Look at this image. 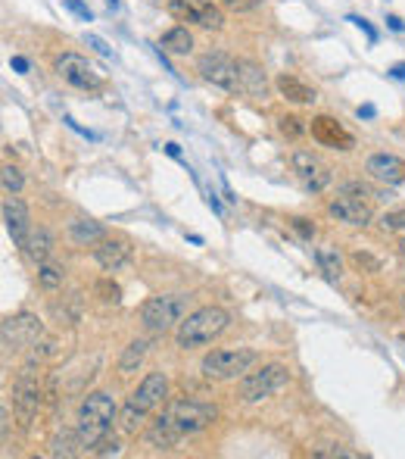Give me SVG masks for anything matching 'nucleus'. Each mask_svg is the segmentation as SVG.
I'll list each match as a JSON object with an SVG mask.
<instances>
[{
	"mask_svg": "<svg viewBox=\"0 0 405 459\" xmlns=\"http://www.w3.org/2000/svg\"><path fill=\"white\" fill-rule=\"evenodd\" d=\"M215 416H218V410L212 403L190 400V397L168 400L166 406H162V412H156V419L147 425L144 444L153 447V450H172V447H178L184 438L200 434L202 428H209V425L215 422Z\"/></svg>",
	"mask_w": 405,
	"mask_h": 459,
	"instance_id": "nucleus-1",
	"label": "nucleus"
},
{
	"mask_svg": "<svg viewBox=\"0 0 405 459\" xmlns=\"http://www.w3.org/2000/svg\"><path fill=\"white\" fill-rule=\"evenodd\" d=\"M168 397V378L166 372H150L144 382L138 384V390H131V397L125 400V406L119 410V428L125 434H138L147 419L159 410Z\"/></svg>",
	"mask_w": 405,
	"mask_h": 459,
	"instance_id": "nucleus-2",
	"label": "nucleus"
},
{
	"mask_svg": "<svg viewBox=\"0 0 405 459\" xmlns=\"http://www.w3.org/2000/svg\"><path fill=\"white\" fill-rule=\"evenodd\" d=\"M231 325V312L222 306H200V310L187 312L181 319V325L175 328V344L181 350H196L212 340H218Z\"/></svg>",
	"mask_w": 405,
	"mask_h": 459,
	"instance_id": "nucleus-3",
	"label": "nucleus"
},
{
	"mask_svg": "<svg viewBox=\"0 0 405 459\" xmlns=\"http://www.w3.org/2000/svg\"><path fill=\"white\" fill-rule=\"evenodd\" d=\"M119 419V410H116V400H112L106 390H94V394H88L81 400V406H78V434H81V444L91 450L94 444H100V441L109 434L112 422Z\"/></svg>",
	"mask_w": 405,
	"mask_h": 459,
	"instance_id": "nucleus-4",
	"label": "nucleus"
},
{
	"mask_svg": "<svg viewBox=\"0 0 405 459\" xmlns=\"http://www.w3.org/2000/svg\"><path fill=\"white\" fill-rule=\"evenodd\" d=\"M187 306H190L187 294H156L140 303L138 310L140 325L147 328L150 334H166L181 325V319L187 316Z\"/></svg>",
	"mask_w": 405,
	"mask_h": 459,
	"instance_id": "nucleus-5",
	"label": "nucleus"
},
{
	"mask_svg": "<svg viewBox=\"0 0 405 459\" xmlns=\"http://www.w3.org/2000/svg\"><path fill=\"white\" fill-rule=\"evenodd\" d=\"M287 382H290V369L284 362H265L256 372H246L237 382V400H244V403L268 400L280 388H287Z\"/></svg>",
	"mask_w": 405,
	"mask_h": 459,
	"instance_id": "nucleus-6",
	"label": "nucleus"
},
{
	"mask_svg": "<svg viewBox=\"0 0 405 459\" xmlns=\"http://www.w3.org/2000/svg\"><path fill=\"white\" fill-rule=\"evenodd\" d=\"M256 360V350H209L200 362V372L206 382H234L244 378Z\"/></svg>",
	"mask_w": 405,
	"mask_h": 459,
	"instance_id": "nucleus-7",
	"label": "nucleus"
},
{
	"mask_svg": "<svg viewBox=\"0 0 405 459\" xmlns=\"http://www.w3.org/2000/svg\"><path fill=\"white\" fill-rule=\"evenodd\" d=\"M166 10L172 19L187 22V25H200L206 32L224 29V7L215 3V0H166Z\"/></svg>",
	"mask_w": 405,
	"mask_h": 459,
	"instance_id": "nucleus-8",
	"label": "nucleus"
},
{
	"mask_svg": "<svg viewBox=\"0 0 405 459\" xmlns=\"http://www.w3.org/2000/svg\"><path fill=\"white\" fill-rule=\"evenodd\" d=\"M35 366H38L35 360H28L25 366L19 369V375H16V382H13V410H16V416H19L22 425H28L38 416L41 400H44V390H41V382H38Z\"/></svg>",
	"mask_w": 405,
	"mask_h": 459,
	"instance_id": "nucleus-9",
	"label": "nucleus"
},
{
	"mask_svg": "<svg viewBox=\"0 0 405 459\" xmlns=\"http://www.w3.org/2000/svg\"><path fill=\"white\" fill-rule=\"evenodd\" d=\"M196 72L202 82L222 88V91H240V63L222 50H209L196 60Z\"/></svg>",
	"mask_w": 405,
	"mask_h": 459,
	"instance_id": "nucleus-10",
	"label": "nucleus"
},
{
	"mask_svg": "<svg viewBox=\"0 0 405 459\" xmlns=\"http://www.w3.org/2000/svg\"><path fill=\"white\" fill-rule=\"evenodd\" d=\"M56 75L63 78L75 91H100L103 88V72L81 53H63L56 57Z\"/></svg>",
	"mask_w": 405,
	"mask_h": 459,
	"instance_id": "nucleus-11",
	"label": "nucleus"
},
{
	"mask_svg": "<svg viewBox=\"0 0 405 459\" xmlns=\"http://www.w3.org/2000/svg\"><path fill=\"white\" fill-rule=\"evenodd\" d=\"M0 334H3L7 350H25V347H35L44 338V322L38 316H31V312H16V316H10L3 322Z\"/></svg>",
	"mask_w": 405,
	"mask_h": 459,
	"instance_id": "nucleus-12",
	"label": "nucleus"
},
{
	"mask_svg": "<svg viewBox=\"0 0 405 459\" xmlns=\"http://www.w3.org/2000/svg\"><path fill=\"white\" fill-rule=\"evenodd\" d=\"M290 166H293L296 178L302 182V188L312 194H322L330 184V178H334L330 169L312 153V150H293V153H290Z\"/></svg>",
	"mask_w": 405,
	"mask_h": 459,
	"instance_id": "nucleus-13",
	"label": "nucleus"
},
{
	"mask_svg": "<svg viewBox=\"0 0 405 459\" xmlns=\"http://www.w3.org/2000/svg\"><path fill=\"white\" fill-rule=\"evenodd\" d=\"M328 212L334 216L337 222L352 228H365L371 219H374V210L365 197H352V194H337L334 200L328 203Z\"/></svg>",
	"mask_w": 405,
	"mask_h": 459,
	"instance_id": "nucleus-14",
	"label": "nucleus"
},
{
	"mask_svg": "<svg viewBox=\"0 0 405 459\" xmlns=\"http://www.w3.org/2000/svg\"><path fill=\"white\" fill-rule=\"evenodd\" d=\"M131 256H134V247L131 240L125 238H109L106 234L100 244H94V260H97V266L103 272H122L131 262Z\"/></svg>",
	"mask_w": 405,
	"mask_h": 459,
	"instance_id": "nucleus-15",
	"label": "nucleus"
},
{
	"mask_svg": "<svg viewBox=\"0 0 405 459\" xmlns=\"http://www.w3.org/2000/svg\"><path fill=\"white\" fill-rule=\"evenodd\" d=\"M312 138L322 147H330V150H352L356 147V138H352L334 116H312V125H309Z\"/></svg>",
	"mask_w": 405,
	"mask_h": 459,
	"instance_id": "nucleus-16",
	"label": "nucleus"
},
{
	"mask_svg": "<svg viewBox=\"0 0 405 459\" xmlns=\"http://www.w3.org/2000/svg\"><path fill=\"white\" fill-rule=\"evenodd\" d=\"M3 222H7V232H10V238H13V244L22 250L35 225H31V212H28V206L19 200V194H7V197H3Z\"/></svg>",
	"mask_w": 405,
	"mask_h": 459,
	"instance_id": "nucleus-17",
	"label": "nucleus"
},
{
	"mask_svg": "<svg viewBox=\"0 0 405 459\" xmlns=\"http://www.w3.org/2000/svg\"><path fill=\"white\" fill-rule=\"evenodd\" d=\"M365 172L380 184H402L405 182V160L396 153H371L368 163H365Z\"/></svg>",
	"mask_w": 405,
	"mask_h": 459,
	"instance_id": "nucleus-18",
	"label": "nucleus"
},
{
	"mask_svg": "<svg viewBox=\"0 0 405 459\" xmlns=\"http://www.w3.org/2000/svg\"><path fill=\"white\" fill-rule=\"evenodd\" d=\"M237 63H240V94H250V97H265V91H268L265 72L259 69L256 63H250V60H237Z\"/></svg>",
	"mask_w": 405,
	"mask_h": 459,
	"instance_id": "nucleus-19",
	"label": "nucleus"
},
{
	"mask_svg": "<svg viewBox=\"0 0 405 459\" xmlns=\"http://www.w3.org/2000/svg\"><path fill=\"white\" fill-rule=\"evenodd\" d=\"M22 253L35 262V266H38V262H44V260H50V256H53V234H50L47 228H31V234H28Z\"/></svg>",
	"mask_w": 405,
	"mask_h": 459,
	"instance_id": "nucleus-20",
	"label": "nucleus"
},
{
	"mask_svg": "<svg viewBox=\"0 0 405 459\" xmlns=\"http://www.w3.org/2000/svg\"><path fill=\"white\" fill-rule=\"evenodd\" d=\"M69 238L78 247H94V244H100L106 238V228L94 219H75L69 222Z\"/></svg>",
	"mask_w": 405,
	"mask_h": 459,
	"instance_id": "nucleus-21",
	"label": "nucleus"
},
{
	"mask_svg": "<svg viewBox=\"0 0 405 459\" xmlns=\"http://www.w3.org/2000/svg\"><path fill=\"white\" fill-rule=\"evenodd\" d=\"M150 344H153L150 338H134L119 356V375H134V372H138V369L144 366V360H147V353H150Z\"/></svg>",
	"mask_w": 405,
	"mask_h": 459,
	"instance_id": "nucleus-22",
	"label": "nucleus"
},
{
	"mask_svg": "<svg viewBox=\"0 0 405 459\" xmlns=\"http://www.w3.org/2000/svg\"><path fill=\"white\" fill-rule=\"evenodd\" d=\"M278 91L284 100H290V103H315V88H309L306 82H300L296 75H278Z\"/></svg>",
	"mask_w": 405,
	"mask_h": 459,
	"instance_id": "nucleus-23",
	"label": "nucleus"
},
{
	"mask_svg": "<svg viewBox=\"0 0 405 459\" xmlns=\"http://www.w3.org/2000/svg\"><path fill=\"white\" fill-rule=\"evenodd\" d=\"M159 50L166 53H175V57H187L194 53V35H190L187 25H175V29H168L159 41Z\"/></svg>",
	"mask_w": 405,
	"mask_h": 459,
	"instance_id": "nucleus-24",
	"label": "nucleus"
},
{
	"mask_svg": "<svg viewBox=\"0 0 405 459\" xmlns=\"http://www.w3.org/2000/svg\"><path fill=\"white\" fill-rule=\"evenodd\" d=\"M66 282V266L63 262H56L53 256L44 262H38V284H41L44 290H60Z\"/></svg>",
	"mask_w": 405,
	"mask_h": 459,
	"instance_id": "nucleus-25",
	"label": "nucleus"
},
{
	"mask_svg": "<svg viewBox=\"0 0 405 459\" xmlns=\"http://www.w3.org/2000/svg\"><path fill=\"white\" fill-rule=\"evenodd\" d=\"M81 434H78V428H63L60 434L53 438V444H50V456H78L81 453Z\"/></svg>",
	"mask_w": 405,
	"mask_h": 459,
	"instance_id": "nucleus-26",
	"label": "nucleus"
},
{
	"mask_svg": "<svg viewBox=\"0 0 405 459\" xmlns=\"http://www.w3.org/2000/svg\"><path fill=\"white\" fill-rule=\"evenodd\" d=\"M50 310H53V319H60V325H75L81 319V294H66Z\"/></svg>",
	"mask_w": 405,
	"mask_h": 459,
	"instance_id": "nucleus-27",
	"label": "nucleus"
},
{
	"mask_svg": "<svg viewBox=\"0 0 405 459\" xmlns=\"http://www.w3.org/2000/svg\"><path fill=\"white\" fill-rule=\"evenodd\" d=\"M315 262H318V269H322L330 282H337V278L343 275V260H340V253H337V247H330V244L315 247Z\"/></svg>",
	"mask_w": 405,
	"mask_h": 459,
	"instance_id": "nucleus-28",
	"label": "nucleus"
},
{
	"mask_svg": "<svg viewBox=\"0 0 405 459\" xmlns=\"http://www.w3.org/2000/svg\"><path fill=\"white\" fill-rule=\"evenodd\" d=\"M278 128H280V134H284V138H290V141H296V138H302V134L309 132L306 119H302V116H296V113H284V116H280Z\"/></svg>",
	"mask_w": 405,
	"mask_h": 459,
	"instance_id": "nucleus-29",
	"label": "nucleus"
},
{
	"mask_svg": "<svg viewBox=\"0 0 405 459\" xmlns=\"http://www.w3.org/2000/svg\"><path fill=\"white\" fill-rule=\"evenodd\" d=\"M94 294L103 300V303H119L122 300V288L112 278H100V282H94Z\"/></svg>",
	"mask_w": 405,
	"mask_h": 459,
	"instance_id": "nucleus-30",
	"label": "nucleus"
},
{
	"mask_svg": "<svg viewBox=\"0 0 405 459\" xmlns=\"http://www.w3.org/2000/svg\"><path fill=\"white\" fill-rule=\"evenodd\" d=\"M0 182H3V191L7 194H19L22 191V184H25V178H22L19 166H3V172H0Z\"/></svg>",
	"mask_w": 405,
	"mask_h": 459,
	"instance_id": "nucleus-31",
	"label": "nucleus"
},
{
	"mask_svg": "<svg viewBox=\"0 0 405 459\" xmlns=\"http://www.w3.org/2000/svg\"><path fill=\"white\" fill-rule=\"evenodd\" d=\"M378 225H380V232H387V234L405 232V210H390V212H384Z\"/></svg>",
	"mask_w": 405,
	"mask_h": 459,
	"instance_id": "nucleus-32",
	"label": "nucleus"
},
{
	"mask_svg": "<svg viewBox=\"0 0 405 459\" xmlns=\"http://www.w3.org/2000/svg\"><path fill=\"white\" fill-rule=\"evenodd\" d=\"M56 350H60V340H56V338H47V334H44V338L38 340L35 347H31V360H35V362H44V360H50V356H56Z\"/></svg>",
	"mask_w": 405,
	"mask_h": 459,
	"instance_id": "nucleus-33",
	"label": "nucleus"
},
{
	"mask_svg": "<svg viewBox=\"0 0 405 459\" xmlns=\"http://www.w3.org/2000/svg\"><path fill=\"white\" fill-rule=\"evenodd\" d=\"M337 194H352V197H365V200L380 197V191H374L368 182H346V184H340V191Z\"/></svg>",
	"mask_w": 405,
	"mask_h": 459,
	"instance_id": "nucleus-34",
	"label": "nucleus"
},
{
	"mask_svg": "<svg viewBox=\"0 0 405 459\" xmlns=\"http://www.w3.org/2000/svg\"><path fill=\"white\" fill-rule=\"evenodd\" d=\"M290 228H293L302 240H312L315 232H318V228H315V222L312 219H302V216H293V219H290Z\"/></svg>",
	"mask_w": 405,
	"mask_h": 459,
	"instance_id": "nucleus-35",
	"label": "nucleus"
},
{
	"mask_svg": "<svg viewBox=\"0 0 405 459\" xmlns=\"http://www.w3.org/2000/svg\"><path fill=\"white\" fill-rule=\"evenodd\" d=\"M224 10H231V13H250V10L262 7V0H218Z\"/></svg>",
	"mask_w": 405,
	"mask_h": 459,
	"instance_id": "nucleus-36",
	"label": "nucleus"
},
{
	"mask_svg": "<svg viewBox=\"0 0 405 459\" xmlns=\"http://www.w3.org/2000/svg\"><path fill=\"white\" fill-rule=\"evenodd\" d=\"M312 456H318V459H334V456H340V459H356V453L346 450V447H322V450H312Z\"/></svg>",
	"mask_w": 405,
	"mask_h": 459,
	"instance_id": "nucleus-37",
	"label": "nucleus"
},
{
	"mask_svg": "<svg viewBox=\"0 0 405 459\" xmlns=\"http://www.w3.org/2000/svg\"><path fill=\"white\" fill-rule=\"evenodd\" d=\"M91 453H94V456H116V453H122V444H119V441L103 438L100 444L91 447Z\"/></svg>",
	"mask_w": 405,
	"mask_h": 459,
	"instance_id": "nucleus-38",
	"label": "nucleus"
},
{
	"mask_svg": "<svg viewBox=\"0 0 405 459\" xmlns=\"http://www.w3.org/2000/svg\"><path fill=\"white\" fill-rule=\"evenodd\" d=\"M84 41L91 44L94 50H97V53H103V57H112V50H109V44L103 41V38H97V35H84Z\"/></svg>",
	"mask_w": 405,
	"mask_h": 459,
	"instance_id": "nucleus-39",
	"label": "nucleus"
},
{
	"mask_svg": "<svg viewBox=\"0 0 405 459\" xmlns=\"http://www.w3.org/2000/svg\"><path fill=\"white\" fill-rule=\"evenodd\" d=\"M352 262H356L358 269H362V266H365V269H371V272H378V269H380V266H378V260H374V256H368V253H352Z\"/></svg>",
	"mask_w": 405,
	"mask_h": 459,
	"instance_id": "nucleus-40",
	"label": "nucleus"
},
{
	"mask_svg": "<svg viewBox=\"0 0 405 459\" xmlns=\"http://www.w3.org/2000/svg\"><path fill=\"white\" fill-rule=\"evenodd\" d=\"M0 419H3V422H0V434H3V441H7L10 438V400L0 403Z\"/></svg>",
	"mask_w": 405,
	"mask_h": 459,
	"instance_id": "nucleus-41",
	"label": "nucleus"
},
{
	"mask_svg": "<svg viewBox=\"0 0 405 459\" xmlns=\"http://www.w3.org/2000/svg\"><path fill=\"white\" fill-rule=\"evenodd\" d=\"M66 7H69V10H72V13H75V16H81L84 22H91V19H94V16H91V10L84 7L81 0H66Z\"/></svg>",
	"mask_w": 405,
	"mask_h": 459,
	"instance_id": "nucleus-42",
	"label": "nucleus"
},
{
	"mask_svg": "<svg viewBox=\"0 0 405 459\" xmlns=\"http://www.w3.org/2000/svg\"><path fill=\"white\" fill-rule=\"evenodd\" d=\"M350 22H356L358 29H362V32H365V35H368V41H371V44L378 41V32L371 29V25H368V22H365V19H358V16H350Z\"/></svg>",
	"mask_w": 405,
	"mask_h": 459,
	"instance_id": "nucleus-43",
	"label": "nucleus"
},
{
	"mask_svg": "<svg viewBox=\"0 0 405 459\" xmlns=\"http://www.w3.org/2000/svg\"><path fill=\"white\" fill-rule=\"evenodd\" d=\"M387 25H390L393 32H405V22L399 19V16H387Z\"/></svg>",
	"mask_w": 405,
	"mask_h": 459,
	"instance_id": "nucleus-44",
	"label": "nucleus"
},
{
	"mask_svg": "<svg viewBox=\"0 0 405 459\" xmlns=\"http://www.w3.org/2000/svg\"><path fill=\"white\" fill-rule=\"evenodd\" d=\"M374 113H378V110H374V106H371V103L358 106V119H374Z\"/></svg>",
	"mask_w": 405,
	"mask_h": 459,
	"instance_id": "nucleus-45",
	"label": "nucleus"
},
{
	"mask_svg": "<svg viewBox=\"0 0 405 459\" xmlns=\"http://www.w3.org/2000/svg\"><path fill=\"white\" fill-rule=\"evenodd\" d=\"M10 66H13L16 72H28V60H22V57H13V60H10Z\"/></svg>",
	"mask_w": 405,
	"mask_h": 459,
	"instance_id": "nucleus-46",
	"label": "nucleus"
},
{
	"mask_svg": "<svg viewBox=\"0 0 405 459\" xmlns=\"http://www.w3.org/2000/svg\"><path fill=\"white\" fill-rule=\"evenodd\" d=\"M390 75H393V78H402V82H405V63H396V66H393Z\"/></svg>",
	"mask_w": 405,
	"mask_h": 459,
	"instance_id": "nucleus-47",
	"label": "nucleus"
},
{
	"mask_svg": "<svg viewBox=\"0 0 405 459\" xmlns=\"http://www.w3.org/2000/svg\"><path fill=\"white\" fill-rule=\"evenodd\" d=\"M166 153L175 156V160H181V150H178V144H166Z\"/></svg>",
	"mask_w": 405,
	"mask_h": 459,
	"instance_id": "nucleus-48",
	"label": "nucleus"
},
{
	"mask_svg": "<svg viewBox=\"0 0 405 459\" xmlns=\"http://www.w3.org/2000/svg\"><path fill=\"white\" fill-rule=\"evenodd\" d=\"M399 250H402V256H405V238H402V240H399Z\"/></svg>",
	"mask_w": 405,
	"mask_h": 459,
	"instance_id": "nucleus-49",
	"label": "nucleus"
},
{
	"mask_svg": "<svg viewBox=\"0 0 405 459\" xmlns=\"http://www.w3.org/2000/svg\"><path fill=\"white\" fill-rule=\"evenodd\" d=\"M399 303H402V312H405V294H402V300H399Z\"/></svg>",
	"mask_w": 405,
	"mask_h": 459,
	"instance_id": "nucleus-50",
	"label": "nucleus"
}]
</instances>
